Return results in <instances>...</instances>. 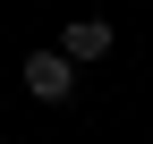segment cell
Instances as JSON below:
<instances>
[{
    "label": "cell",
    "mask_w": 153,
    "mask_h": 144,
    "mask_svg": "<svg viewBox=\"0 0 153 144\" xmlns=\"http://www.w3.org/2000/svg\"><path fill=\"white\" fill-rule=\"evenodd\" d=\"M111 43H119V34H111V17H68V34H60V51H68L76 68H85V60H102Z\"/></svg>",
    "instance_id": "obj_2"
},
{
    "label": "cell",
    "mask_w": 153,
    "mask_h": 144,
    "mask_svg": "<svg viewBox=\"0 0 153 144\" xmlns=\"http://www.w3.org/2000/svg\"><path fill=\"white\" fill-rule=\"evenodd\" d=\"M26 93L34 102H68L76 93V60H68L60 43H51V51H26Z\"/></svg>",
    "instance_id": "obj_1"
}]
</instances>
